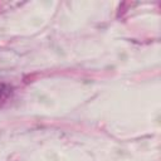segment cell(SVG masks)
Segmentation results:
<instances>
[{"label": "cell", "instance_id": "cell-1", "mask_svg": "<svg viewBox=\"0 0 161 161\" xmlns=\"http://www.w3.org/2000/svg\"><path fill=\"white\" fill-rule=\"evenodd\" d=\"M13 86L8 84V83H3L0 82V103L6 101L11 94H13Z\"/></svg>", "mask_w": 161, "mask_h": 161}]
</instances>
